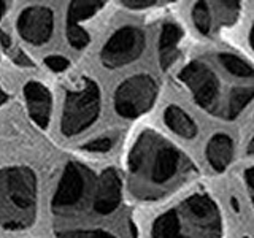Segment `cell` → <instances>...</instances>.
Segmentation results:
<instances>
[{
	"label": "cell",
	"mask_w": 254,
	"mask_h": 238,
	"mask_svg": "<svg viewBox=\"0 0 254 238\" xmlns=\"http://www.w3.org/2000/svg\"><path fill=\"white\" fill-rule=\"evenodd\" d=\"M99 115V89L92 81H86L81 92L70 94L62 118V132L73 135L86 129Z\"/></svg>",
	"instance_id": "cell-1"
},
{
	"label": "cell",
	"mask_w": 254,
	"mask_h": 238,
	"mask_svg": "<svg viewBox=\"0 0 254 238\" xmlns=\"http://www.w3.org/2000/svg\"><path fill=\"white\" fill-rule=\"evenodd\" d=\"M157 86L151 76L141 75L127 79L116 92V110L121 116L135 118L149 110L156 99Z\"/></svg>",
	"instance_id": "cell-2"
},
{
	"label": "cell",
	"mask_w": 254,
	"mask_h": 238,
	"mask_svg": "<svg viewBox=\"0 0 254 238\" xmlns=\"http://www.w3.org/2000/svg\"><path fill=\"white\" fill-rule=\"evenodd\" d=\"M143 45H145V38L138 29H121L103 48L102 60L107 67H121L137 59V56L143 50Z\"/></svg>",
	"instance_id": "cell-3"
},
{
	"label": "cell",
	"mask_w": 254,
	"mask_h": 238,
	"mask_svg": "<svg viewBox=\"0 0 254 238\" xmlns=\"http://www.w3.org/2000/svg\"><path fill=\"white\" fill-rule=\"evenodd\" d=\"M180 78L194 92V99L200 107L211 108L218 95V81L211 71L200 62H192L188 65Z\"/></svg>",
	"instance_id": "cell-4"
},
{
	"label": "cell",
	"mask_w": 254,
	"mask_h": 238,
	"mask_svg": "<svg viewBox=\"0 0 254 238\" xmlns=\"http://www.w3.org/2000/svg\"><path fill=\"white\" fill-rule=\"evenodd\" d=\"M18 29L27 42L42 45L51 37L53 13L48 8H27L19 16Z\"/></svg>",
	"instance_id": "cell-5"
},
{
	"label": "cell",
	"mask_w": 254,
	"mask_h": 238,
	"mask_svg": "<svg viewBox=\"0 0 254 238\" xmlns=\"http://www.w3.org/2000/svg\"><path fill=\"white\" fill-rule=\"evenodd\" d=\"M24 94H26L32 118L42 127H46L48 119H50V107H51L50 92L42 84L32 81L24 87Z\"/></svg>",
	"instance_id": "cell-6"
},
{
	"label": "cell",
	"mask_w": 254,
	"mask_h": 238,
	"mask_svg": "<svg viewBox=\"0 0 254 238\" xmlns=\"http://www.w3.org/2000/svg\"><path fill=\"white\" fill-rule=\"evenodd\" d=\"M83 194V178L78 169L73 165L67 167V172L59 184L58 192L54 195L53 205L54 206H68L79 200Z\"/></svg>",
	"instance_id": "cell-7"
},
{
	"label": "cell",
	"mask_w": 254,
	"mask_h": 238,
	"mask_svg": "<svg viewBox=\"0 0 254 238\" xmlns=\"http://www.w3.org/2000/svg\"><path fill=\"white\" fill-rule=\"evenodd\" d=\"M119 190H121L119 178L116 177L115 172L108 170L102 178V186H100L99 198L95 202V210L103 214L113 211L119 203V195H121Z\"/></svg>",
	"instance_id": "cell-8"
},
{
	"label": "cell",
	"mask_w": 254,
	"mask_h": 238,
	"mask_svg": "<svg viewBox=\"0 0 254 238\" xmlns=\"http://www.w3.org/2000/svg\"><path fill=\"white\" fill-rule=\"evenodd\" d=\"M206 156H208L213 169L222 172L232 157V140L222 133L214 135L208 143V148H206Z\"/></svg>",
	"instance_id": "cell-9"
},
{
	"label": "cell",
	"mask_w": 254,
	"mask_h": 238,
	"mask_svg": "<svg viewBox=\"0 0 254 238\" xmlns=\"http://www.w3.org/2000/svg\"><path fill=\"white\" fill-rule=\"evenodd\" d=\"M181 38V29L177 24H165L161 35V65L169 68L178 58L177 45Z\"/></svg>",
	"instance_id": "cell-10"
},
{
	"label": "cell",
	"mask_w": 254,
	"mask_h": 238,
	"mask_svg": "<svg viewBox=\"0 0 254 238\" xmlns=\"http://www.w3.org/2000/svg\"><path fill=\"white\" fill-rule=\"evenodd\" d=\"M164 119H165L167 125H169L172 130L183 135V137L192 138L194 135L197 133V127H195L194 121L185 113V111L180 110L178 107H169V108H167Z\"/></svg>",
	"instance_id": "cell-11"
},
{
	"label": "cell",
	"mask_w": 254,
	"mask_h": 238,
	"mask_svg": "<svg viewBox=\"0 0 254 238\" xmlns=\"http://www.w3.org/2000/svg\"><path fill=\"white\" fill-rule=\"evenodd\" d=\"M177 167H178V153H175L170 148H165L156 159L153 179L156 182L167 181L175 173Z\"/></svg>",
	"instance_id": "cell-12"
},
{
	"label": "cell",
	"mask_w": 254,
	"mask_h": 238,
	"mask_svg": "<svg viewBox=\"0 0 254 238\" xmlns=\"http://www.w3.org/2000/svg\"><path fill=\"white\" fill-rule=\"evenodd\" d=\"M102 2H75L68 10V26H78L79 21L89 18L91 14L102 8Z\"/></svg>",
	"instance_id": "cell-13"
},
{
	"label": "cell",
	"mask_w": 254,
	"mask_h": 238,
	"mask_svg": "<svg viewBox=\"0 0 254 238\" xmlns=\"http://www.w3.org/2000/svg\"><path fill=\"white\" fill-rule=\"evenodd\" d=\"M154 238H180L178 235V219L173 211L167 213L157 221L154 229Z\"/></svg>",
	"instance_id": "cell-14"
},
{
	"label": "cell",
	"mask_w": 254,
	"mask_h": 238,
	"mask_svg": "<svg viewBox=\"0 0 254 238\" xmlns=\"http://www.w3.org/2000/svg\"><path fill=\"white\" fill-rule=\"evenodd\" d=\"M224 67L237 76H253V68L250 63H246L245 60L238 59L237 56H227L224 54L221 58Z\"/></svg>",
	"instance_id": "cell-15"
},
{
	"label": "cell",
	"mask_w": 254,
	"mask_h": 238,
	"mask_svg": "<svg viewBox=\"0 0 254 238\" xmlns=\"http://www.w3.org/2000/svg\"><path fill=\"white\" fill-rule=\"evenodd\" d=\"M251 97H253V89H251V87H248V89H238V91H235L234 95H232V99H230L229 118L234 119L246 105H248Z\"/></svg>",
	"instance_id": "cell-16"
},
{
	"label": "cell",
	"mask_w": 254,
	"mask_h": 238,
	"mask_svg": "<svg viewBox=\"0 0 254 238\" xmlns=\"http://www.w3.org/2000/svg\"><path fill=\"white\" fill-rule=\"evenodd\" d=\"M192 16H194V22L197 29L200 30L202 34H208L210 26H211V18H210V11L206 3H197L192 11Z\"/></svg>",
	"instance_id": "cell-17"
},
{
	"label": "cell",
	"mask_w": 254,
	"mask_h": 238,
	"mask_svg": "<svg viewBox=\"0 0 254 238\" xmlns=\"http://www.w3.org/2000/svg\"><path fill=\"white\" fill-rule=\"evenodd\" d=\"M68 40H70L71 46H75L79 50V48H84L87 43H89V35H87L81 27L68 26Z\"/></svg>",
	"instance_id": "cell-18"
},
{
	"label": "cell",
	"mask_w": 254,
	"mask_h": 238,
	"mask_svg": "<svg viewBox=\"0 0 254 238\" xmlns=\"http://www.w3.org/2000/svg\"><path fill=\"white\" fill-rule=\"evenodd\" d=\"M45 63L54 71H62L68 67V60L62 56H50V58H46Z\"/></svg>",
	"instance_id": "cell-19"
},
{
	"label": "cell",
	"mask_w": 254,
	"mask_h": 238,
	"mask_svg": "<svg viewBox=\"0 0 254 238\" xmlns=\"http://www.w3.org/2000/svg\"><path fill=\"white\" fill-rule=\"evenodd\" d=\"M111 145H113V140L111 138H100V140H94L91 143H87L84 148L89 151H108Z\"/></svg>",
	"instance_id": "cell-20"
},
{
	"label": "cell",
	"mask_w": 254,
	"mask_h": 238,
	"mask_svg": "<svg viewBox=\"0 0 254 238\" xmlns=\"http://www.w3.org/2000/svg\"><path fill=\"white\" fill-rule=\"evenodd\" d=\"M126 6H129V8H146V6H153L156 2L154 0H146V2H143V0H126V2H123Z\"/></svg>",
	"instance_id": "cell-21"
},
{
	"label": "cell",
	"mask_w": 254,
	"mask_h": 238,
	"mask_svg": "<svg viewBox=\"0 0 254 238\" xmlns=\"http://www.w3.org/2000/svg\"><path fill=\"white\" fill-rule=\"evenodd\" d=\"M59 238H91L89 234L86 232H64V234H59Z\"/></svg>",
	"instance_id": "cell-22"
},
{
	"label": "cell",
	"mask_w": 254,
	"mask_h": 238,
	"mask_svg": "<svg viewBox=\"0 0 254 238\" xmlns=\"http://www.w3.org/2000/svg\"><path fill=\"white\" fill-rule=\"evenodd\" d=\"M14 60L18 62V63H21V65H32V62L27 59V56H26V54H22L21 51H18V54H16Z\"/></svg>",
	"instance_id": "cell-23"
},
{
	"label": "cell",
	"mask_w": 254,
	"mask_h": 238,
	"mask_svg": "<svg viewBox=\"0 0 254 238\" xmlns=\"http://www.w3.org/2000/svg\"><path fill=\"white\" fill-rule=\"evenodd\" d=\"M0 42H2V45L5 48L10 46V38H8V35L5 34V32H2V30H0Z\"/></svg>",
	"instance_id": "cell-24"
},
{
	"label": "cell",
	"mask_w": 254,
	"mask_h": 238,
	"mask_svg": "<svg viewBox=\"0 0 254 238\" xmlns=\"http://www.w3.org/2000/svg\"><path fill=\"white\" fill-rule=\"evenodd\" d=\"M246 181H248V186H253V170H246Z\"/></svg>",
	"instance_id": "cell-25"
},
{
	"label": "cell",
	"mask_w": 254,
	"mask_h": 238,
	"mask_svg": "<svg viewBox=\"0 0 254 238\" xmlns=\"http://www.w3.org/2000/svg\"><path fill=\"white\" fill-rule=\"evenodd\" d=\"M92 238H113V237L108 235V234H105V232H97L95 235H92Z\"/></svg>",
	"instance_id": "cell-26"
},
{
	"label": "cell",
	"mask_w": 254,
	"mask_h": 238,
	"mask_svg": "<svg viewBox=\"0 0 254 238\" xmlns=\"http://www.w3.org/2000/svg\"><path fill=\"white\" fill-rule=\"evenodd\" d=\"M5 5H6L5 2H2V3H0V16H2V13L5 11Z\"/></svg>",
	"instance_id": "cell-27"
},
{
	"label": "cell",
	"mask_w": 254,
	"mask_h": 238,
	"mask_svg": "<svg viewBox=\"0 0 254 238\" xmlns=\"http://www.w3.org/2000/svg\"><path fill=\"white\" fill-rule=\"evenodd\" d=\"M5 100V94L2 92V89H0V103H2Z\"/></svg>",
	"instance_id": "cell-28"
},
{
	"label": "cell",
	"mask_w": 254,
	"mask_h": 238,
	"mask_svg": "<svg viewBox=\"0 0 254 238\" xmlns=\"http://www.w3.org/2000/svg\"><path fill=\"white\" fill-rule=\"evenodd\" d=\"M246 238H248V237H246Z\"/></svg>",
	"instance_id": "cell-29"
}]
</instances>
